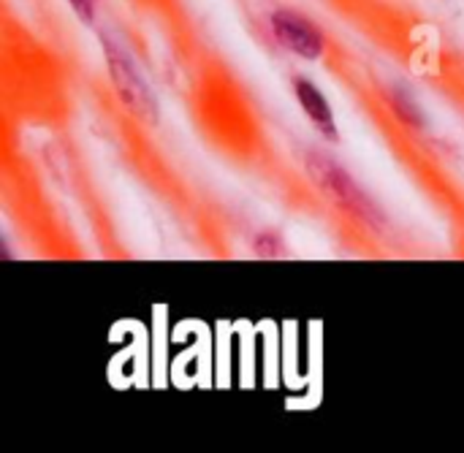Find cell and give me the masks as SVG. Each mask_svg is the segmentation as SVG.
Here are the masks:
<instances>
[{
  "label": "cell",
  "mask_w": 464,
  "mask_h": 453,
  "mask_svg": "<svg viewBox=\"0 0 464 453\" xmlns=\"http://www.w3.org/2000/svg\"><path fill=\"white\" fill-rule=\"evenodd\" d=\"M310 174H313V179L337 201V204H343L348 212H353V215H359L362 220H367V223H381V212H378V207L362 193V188L334 163V160H329L326 155H310Z\"/></svg>",
  "instance_id": "6da1fadb"
},
{
  "label": "cell",
  "mask_w": 464,
  "mask_h": 453,
  "mask_svg": "<svg viewBox=\"0 0 464 453\" xmlns=\"http://www.w3.org/2000/svg\"><path fill=\"white\" fill-rule=\"evenodd\" d=\"M106 54H109L111 79H114V87H117V95L122 98V103L136 117H141L144 122H155L158 120V106H155V98H152L147 82L136 71V65L128 60V54H122L114 46H106Z\"/></svg>",
  "instance_id": "7a4b0ae2"
},
{
  "label": "cell",
  "mask_w": 464,
  "mask_h": 453,
  "mask_svg": "<svg viewBox=\"0 0 464 453\" xmlns=\"http://www.w3.org/2000/svg\"><path fill=\"white\" fill-rule=\"evenodd\" d=\"M272 30L283 46L304 60H318L324 54V35L318 33V27L294 11H277L272 16Z\"/></svg>",
  "instance_id": "3957f363"
},
{
  "label": "cell",
  "mask_w": 464,
  "mask_h": 453,
  "mask_svg": "<svg viewBox=\"0 0 464 453\" xmlns=\"http://www.w3.org/2000/svg\"><path fill=\"white\" fill-rule=\"evenodd\" d=\"M294 90H296V98H299L302 109H304V111L310 114V120L315 122V128H318L321 133H326L329 139H334V136H337L334 114H332L326 98L321 95V90H318L313 82H307V79H296V82H294Z\"/></svg>",
  "instance_id": "277c9868"
},
{
  "label": "cell",
  "mask_w": 464,
  "mask_h": 453,
  "mask_svg": "<svg viewBox=\"0 0 464 453\" xmlns=\"http://www.w3.org/2000/svg\"><path fill=\"white\" fill-rule=\"evenodd\" d=\"M392 103H394L397 114H400L408 125H416V128H421V125H424V117H421V111H419V106H416V101H413L411 95H405V92H394V95H392Z\"/></svg>",
  "instance_id": "5b68a950"
},
{
  "label": "cell",
  "mask_w": 464,
  "mask_h": 453,
  "mask_svg": "<svg viewBox=\"0 0 464 453\" xmlns=\"http://www.w3.org/2000/svg\"><path fill=\"white\" fill-rule=\"evenodd\" d=\"M71 5H73V11L82 16V19H92V14H95V0H71Z\"/></svg>",
  "instance_id": "8992f818"
},
{
  "label": "cell",
  "mask_w": 464,
  "mask_h": 453,
  "mask_svg": "<svg viewBox=\"0 0 464 453\" xmlns=\"http://www.w3.org/2000/svg\"><path fill=\"white\" fill-rule=\"evenodd\" d=\"M256 250L264 253V255H275V253H277V242L269 239V236H261V239L256 242Z\"/></svg>",
  "instance_id": "52a82bcc"
}]
</instances>
